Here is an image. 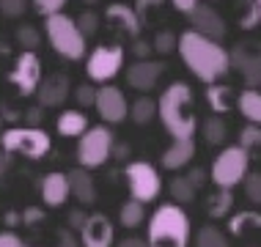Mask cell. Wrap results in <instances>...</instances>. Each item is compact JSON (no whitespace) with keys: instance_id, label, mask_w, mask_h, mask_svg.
Returning a JSON list of instances; mask_svg holds the SVG:
<instances>
[{"instance_id":"cell-7","label":"cell","mask_w":261,"mask_h":247,"mask_svg":"<svg viewBox=\"0 0 261 247\" xmlns=\"http://www.w3.org/2000/svg\"><path fill=\"white\" fill-rule=\"evenodd\" d=\"M113 148H116V140H113V132L108 126H91L86 135L77 143V159H80V168H99L110 159Z\"/></svg>"},{"instance_id":"cell-55","label":"cell","mask_w":261,"mask_h":247,"mask_svg":"<svg viewBox=\"0 0 261 247\" xmlns=\"http://www.w3.org/2000/svg\"><path fill=\"white\" fill-rule=\"evenodd\" d=\"M22 247H31V244H22Z\"/></svg>"},{"instance_id":"cell-2","label":"cell","mask_w":261,"mask_h":247,"mask_svg":"<svg viewBox=\"0 0 261 247\" xmlns=\"http://www.w3.org/2000/svg\"><path fill=\"white\" fill-rule=\"evenodd\" d=\"M157 107H160V121L173 140L195 138L198 118H195V113H193V88H190L185 80H176L162 91Z\"/></svg>"},{"instance_id":"cell-29","label":"cell","mask_w":261,"mask_h":247,"mask_svg":"<svg viewBox=\"0 0 261 247\" xmlns=\"http://www.w3.org/2000/svg\"><path fill=\"white\" fill-rule=\"evenodd\" d=\"M225 135H228V126H225L223 118H217V116H212L203 121V138H206V143L209 146H220Z\"/></svg>"},{"instance_id":"cell-10","label":"cell","mask_w":261,"mask_h":247,"mask_svg":"<svg viewBox=\"0 0 261 247\" xmlns=\"http://www.w3.org/2000/svg\"><path fill=\"white\" fill-rule=\"evenodd\" d=\"M231 63L242 74V80L248 83V88H256L261 83V44L258 41H239L231 49Z\"/></svg>"},{"instance_id":"cell-13","label":"cell","mask_w":261,"mask_h":247,"mask_svg":"<svg viewBox=\"0 0 261 247\" xmlns=\"http://www.w3.org/2000/svg\"><path fill=\"white\" fill-rule=\"evenodd\" d=\"M113 239H116V231L105 214H91L80 231L83 247H113Z\"/></svg>"},{"instance_id":"cell-11","label":"cell","mask_w":261,"mask_h":247,"mask_svg":"<svg viewBox=\"0 0 261 247\" xmlns=\"http://www.w3.org/2000/svg\"><path fill=\"white\" fill-rule=\"evenodd\" d=\"M9 80L19 88L22 96L36 94L41 88V61H39V55L36 52H22L17 58V63H14Z\"/></svg>"},{"instance_id":"cell-30","label":"cell","mask_w":261,"mask_h":247,"mask_svg":"<svg viewBox=\"0 0 261 247\" xmlns=\"http://www.w3.org/2000/svg\"><path fill=\"white\" fill-rule=\"evenodd\" d=\"M195 247H231V244L223 236V231H217L215 225H203L195 234Z\"/></svg>"},{"instance_id":"cell-44","label":"cell","mask_w":261,"mask_h":247,"mask_svg":"<svg viewBox=\"0 0 261 247\" xmlns=\"http://www.w3.org/2000/svg\"><path fill=\"white\" fill-rule=\"evenodd\" d=\"M55 247H80V244H77V239H74L72 231L63 228L61 234H58V244H55Z\"/></svg>"},{"instance_id":"cell-32","label":"cell","mask_w":261,"mask_h":247,"mask_svg":"<svg viewBox=\"0 0 261 247\" xmlns=\"http://www.w3.org/2000/svg\"><path fill=\"white\" fill-rule=\"evenodd\" d=\"M17 41L25 47V52H33L39 47V31L33 25H19L17 28Z\"/></svg>"},{"instance_id":"cell-33","label":"cell","mask_w":261,"mask_h":247,"mask_svg":"<svg viewBox=\"0 0 261 247\" xmlns=\"http://www.w3.org/2000/svg\"><path fill=\"white\" fill-rule=\"evenodd\" d=\"M242 184H245V195H248V201L261 206V173H248V179H245Z\"/></svg>"},{"instance_id":"cell-19","label":"cell","mask_w":261,"mask_h":247,"mask_svg":"<svg viewBox=\"0 0 261 247\" xmlns=\"http://www.w3.org/2000/svg\"><path fill=\"white\" fill-rule=\"evenodd\" d=\"M66 176H69V184H72V195L83 203V206H91V203L96 201V184H94V179H91V173L86 168H74V171L66 173Z\"/></svg>"},{"instance_id":"cell-36","label":"cell","mask_w":261,"mask_h":247,"mask_svg":"<svg viewBox=\"0 0 261 247\" xmlns=\"http://www.w3.org/2000/svg\"><path fill=\"white\" fill-rule=\"evenodd\" d=\"M77 25H80V31L86 33V39H88V36H94L96 28H99V17H96L94 11H83L80 19H77Z\"/></svg>"},{"instance_id":"cell-28","label":"cell","mask_w":261,"mask_h":247,"mask_svg":"<svg viewBox=\"0 0 261 247\" xmlns=\"http://www.w3.org/2000/svg\"><path fill=\"white\" fill-rule=\"evenodd\" d=\"M195 189L198 187H195L187 176H176V179H171V198L176 203H190L195 198Z\"/></svg>"},{"instance_id":"cell-45","label":"cell","mask_w":261,"mask_h":247,"mask_svg":"<svg viewBox=\"0 0 261 247\" xmlns=\"http://www.w3.org/2000/svg\"><path fill=\"white\" fill-rule=\"evenodd\" d=\"M86 220H88V217L83 214V211H72V214H69V225H72V228H77V231H83Z\"/></svg>"},{"instance_id":"cell-9","label":"cell","mask_w":261,"mask_h":247,"mask_svg":"<svg viewBox=\"0 0 261 247\" xmlns=\"http://www.w3.org/2000/svg\"><path fill=\"white\" fill-rule=\"evenodd\" d=\"M121 63H124L121 47H96L86 61V72L94 83H105L121 72Z\"/></svg>"},{"instance_id":"cell-27","label":"cell","mask_w":261,"mask_h":247,"mask_svg":"<svg viewBox=\"0 0 261 247\" xmlns=\"http://www.w3.org/2000/svg\"><path fill=\"white\" fill-rule=\"evenodd\" d=\"M231 88L228 86H209L206 88V102H209V107L215 110V113H225V110H231Z\"/></svg>"},{"instance_id":"cell-21","label":"cell","mask_w":261,"mask_h":247,"mask_svg":"<svg viewBox=\"0 0 261 247\" xmlns=\"http://www.w3.org/2000/svg\"><path fill=\"white\" fill-rule=\"evenodd\" d=\"M88 129H91V126H88L86 113H77V110L61 113V118H58V132H61L63 138H83Z\"/></svg>"},{"instance_id":"cell-38","label":"cell","mask_w":261,"mask_h":247,"mask_svg":"<svg viewBox=\"0 0 261 247\" xmlns=\"http://www.w3.org/2000/svg\"><path fill=\"white\" fill-rule=\"evenodd\" d=\"M0 11L6 17H22L28 11V0H0Z\"/></svg>"},{"instance_id":"cell-48","label":"cell","mask_w":261,"mask_h":247,"mask_svg":"<svg viewBox=\"0 0 261 247\" xmlns=\"http://www.w3.org/2000/svg\"><path fill=\"white\" fill-rule=\"evenodd\" d=\"M118 247H149V242H143V239H124V242H118Z\"/></svg>"},{"instance_id":"cell-22","label":"cell","mask_w":261,"mask_h":247,"mask_svg":"<svg viewBox=\"0 0 261 247\" xmlns=\"http://www.w3.org/2000/svg\"><path fill=\"white\" fill-rule=\"evenodd\" d=\"M239 110L250 124H261V94L256 88H248L239 94Z\"/></svg>"},{"instance_id":"cell-14","label":"cell","mask_w":261,"mask_h":247,"mask_svg":"<svg viewBox=\"0 0 261 247\" xmlns=\"http://www.w3.org/2000/svg\"><path fill=\"white\" fill-rule=\"evenodd\" d=\"M190 17V22H193V31L195 33H201V36H206L212 41H220L225 36V22H223V17L217 14L212 6H198L193 14H187Z\"/></svg>"},{"instance_id":"cell-50","label":"cell","mask_w":261,"mask_h":247,"mask_svg":"<svg viewBox=\"0 0 261 247\" xmlns=\"http://www.w3.org/2000/svg\"><path fill=\"white\" fill-rule=\"evenodd\" d=\"M6 171H9V154L0 151V179L6 176Z\"/></svg>"},{"instance_id":"cell-5","label":"cell","mask_w":261,"mask_h":247,"mask_svg":"<svg viewBox=\"0 0 261 247\" xmlns=\"http://www.w3.org/2000/svg\"><path fill=\"white\" fill-rule=\"evenodd\" d=\"M0 146L6 154H22L28 159H41L50 154L53 140L41 126H11L0 135Z\"/></svg>"},{"instance_id":"cell-47","label":"cell","mask_w":261,"mask_h":247,"mask_svg":"<svg viewBox=\"0 0 261 247\" xmlns=\"http://www.w3.org/2000/svg\"><path fill=\"white\" fill-rule=\"evenodd\" d=\"M149 52H151V44H146V41H135V55H138V58H146Z\"/></svg>"},{"instance_id":"cell-34","label":"cell","mask_w":261,"mask_h":247,"mask_svg":"<svg viewBox=\"0 0 261 247\" xmlns=\"http://www.w3.org/2000/svg\"><path fill=\"white\" fill-rule=\"evenodd\" d=\"M261 143V126L258 124H248L242 132H239V146L248 151V148H253V146H258Z\"/></svg>"},{"instance_id":"cell-6","label":"cell","mask_w":261,"mask_h":247,"mask_svg":"<svg viewBox=\"0 0 261 247\" xmlns=\"http://www.w3.org/2000/svg\"><path fill=\"white\" fill-rule=\"evenodd\" d=\"M248 165H250V157L242 146H228L217 154V159L212 162V181H215L220 189H231L237 187L239 181L248 179Z\"/></svg>"},{"instance_id":"cell-37","label":"cell","mask_w":261,"mask_h":247,"mask_svg":"<svg viewBox=\"0 0 261 247\" xmlns=\"http://www.w3.org/2000/svg\"><path fill=\"white\" fill-rule=\"evenodd\" d=\"M96 94H99V88L88 86V83H86V86H80V88L74 91L77 102H80L83 107H94V104H96Z\"/></svg>"},{"instance_id":"cell-17","label":"cell","mask_w":261,"mask_h":247,"mask_svg":"<svg viewBox=\"0 0 261 247\" xmlns=\"http://www.w3.org/2000/svg\"><path fill=\"white\" fill-rule=\"evenodd\" d=\"M66 96H69V80L63 74L47 77L39 88V102L44 104V107H58V104L66 102Z\"/></svg>"},{"instance_id":"cell-35","label":"cell","mask_w":261,"mask_h":247,"mask_svg":"<svg viewBox=\"0 0 261 247\" xmlns=\"http://www.w3.org/2000/svg\"><path fill=\"white\" fill-rule=\"evenodd\" d=\"M63 6H66V0H33V9L41 17H55V14H61Z\"/></svg>"},{"instance_id":"cell-53","label":"cell","mask_w":261,"mask_h":247,"mask_svg":"<svg viewBox=\"0 0 261 247\" xmlns=\"http://www.w3.org/2000/svg\"><path fill=\"white\" fill-rule=\"evenodd\" d=\"M86 3H96V0H86Z\"/></svg>"},{"instance_id":"cell-51","label":"cell","mask_w":261,"mask_h":247,"mask_svg":"<svg viewBox=\"0 0 261 247\" xmlns=\"http://www.w3.org/2000/svg\"><path fill=\"white\" fill-rule=\"evenodd\" d=\"M19 220H22V214H14V211H9V214H6V223H9V225L19 223Z\"/></svg>"},{"instance_id":"cell-3","label":"cell","mask_w":261,"mask_h":247,"mask_svg":"<svg viewBox=\"0 0 261 247\" xmlns=\"http://www.w3.org/2000/svg\"><path fill=\"white\" fill-rule=\"evenodd\" d=\"M149 247H190V217L179 203H162L151 214Z\"/></svg>"},{"instance_id":"cell-1","label":"cell","mask_w":261,"mask_h":247,"mask_svg":"<svg viewBox=\"0 0 261 247\" xmlns=\"http://www.w3.org/2000/svg\"><path fill=\"white\" fill-rule=\"evenodd\" d=\"M179 55L190 72L209 86H215V80H220L231 69V52L195 31H185L179 36Z\"/></svg>"},{"instance_id":"cell-4","label":"cell","mask_w":261,"mask_h":247,"mask_svg":"<svg viewBox=\"0 0 261 247\" xmlns=\"http://www.w3.org/2000/svg\"><path fill=\"white\" fill-rule=\"evenodd\" d=\"M47 39H50L53 49L66 61H80L86 55V33L80 31V25L66 14H55L47 17Z\"/></svg>"},{"instance_id":"cell-24","label":"cell","mask_w":261,"mask_h":247,"mask_svg":"<svg viewBox=\"0 0 261 247\" xmlns=\"http://www.w3.org/2000/svg\"><path fill=\"white\" fill-rule=\"evenodd\" d=\"M248 228H261V214L258 211H237L228 220V231L234 236H245Z\"/></svg>"},{"instance_id":"cell-46","label":"cell","mask_w":261,"mask_h":247,"mask_svg":"<svg viewBox=\"0 0 261 247\" xmlns=\"http://www.w3.org/2000/svg\"><path fill=\"white\" fill-rule=\"evenodd\" d=\"M28 126H36V124H41V118H44V110H39V107H31L28 110Z\"/></svg>"},{"instance_id":"cell-39","label":"cell","mask_w":261,"mask_h":247,"mask_svg":"<svg viewBox=\"0 0 261 247\" xmlns=\"http://www.w3.org/2000/svg\"><path fill=\"white\" fill-rule=\"evenodd\" d=\"M173 47H176V39H173L171 31L157 33V39H154V49H157V52H171Z\"/></svg>"},{"instance_id":"cell-15","label":"cell","mask_w":261,"mask_h":247,"mask_svg":"<svg viewBox=\"0 0 261 247\" xmlns=\"http://www.w3.org/2000/svg\"><path fill=\"white\" fill-rule=\"evenodd\" d=\"M162 72H165V63L160 61H138L132 63L129 69H126V83H129L135 91H151L154 86H157V80L162 77Z\"/></svg>"},{"instance_id":"cell-42","label":"cell","mask_w":261,"mask_h":247,"mask_svg":"<svg viewBox=\"0 0 261 247\" xmlns=\"http://www.w3.org/2000/svg\"><path fill=\"white\" fill-rule=\"evenodd\" d=\"M22 244L25 242L14 234V231H3V234H0V247H22Z\"/></svg>"},{"instance_id":"cell-8","label":"cell","mask_w":261,"mask_h":247,"mask_svg":"<svg viewBox=\"0 0 261 247\" xmlns=\"http://www.w3.org/2000/svg\"><path fill=\"white\" fill-rule=\"evenodd\" d=\"M124 176H126V184H129L132 198L140 201V203L154 201V198L160 195V189H162V179H160L157 168L149 165V162H143V159L129 162L126 171H124Z\"/></svg>"},{"instance_id":"cell-49","label":"cell","mask_w":261,"mask_h":247,"mask_svg":"<svg viewBox=\"0 0 261 247\" xmlns=\"http://www.w3.org/2000/svg\"><path fill=\"white\" fill-rule=\"evenodd\" d=\"M187 179H190V181H193V184H195V187H201V184H203V179H206V176H203V171H201V168H195V171H193V173H190V176H187Z\"/></svg>"},{"instance_id":"cell-25","label":"cell","mask_w":261,"mask_h":247,"mask_svg":"<svg viewBox=\"0 0 261 247\" xmlns=\"http://www.w3.org/2000/svg\"><path fill=\"white\" fill-rule=\"evenodd\" d=\"M231 206H234V195H231V189H217L215 195L209 198V217H215V220H220V217H225L231 211Z\"/></svg>"},{"instance_id":"cell-43","label":"cell","mask_w":261,"mask_h":247,"mask_svg":"<svg viewBox=\"0 0 261 247\" xmlns=\"http://www.w3.org/2000/svg\"><path fill=\"white\" fill-rule=\"evenodd\" d=\"M171 3H173V9H179L181 14H193L201 6V0H171Z\"/></svg>"},{"instance_id":"cell-31","label":"cell","mask_w":261,"mask_h":247,"mask_svg":"<svg viewBox=\"0 0 261 247\" xmlns=\"http://www.w3.org/2000/svg\"><path fill=\"white\" fill-rule=\"evenodd\" d=\"M242 19H239V25L245 28V31H250V28L258 25L261 19V11H258V0H242Z\"/></svg>"},{"instance_id":"cell-26","label":"cell","mask_w":261,"mask_h":247,"mask_svg":"<svg viewBox=\"0 0 261 247\" xmlns=\"http://www.w3.org/2000/svg\"><path fill=\"white\" fill-rule=\"evenodd\" d=\"M143 217H146V209H143L140 201H135V198L126 201L121 206V211H118V220H121L124 228H138V225L143 223Z\"/></svg>"},{"instance_id":"cell-20","label":"cell","mask_w":261,"mask_h":247,"mask_svg":"<svg viewBox=\"0 0 261 247\" xmlns=\"http://www.w3.org/2000/svg\"><path fill=\"white\" fill-rule=\"evenodd\" d=\"M108 17L110 19H116L118 28H121L124 33H129V36H138L140 33V17H138V11L135 9H129V6H124V3H110L108 6Z\"/></svg>"},{"instance_id":"cell-40","label":"cell","mask_w":261,"mask_h":247,"mask_svg":"<svg viewBox=\"0 0 261 247\" xmlns=\"http://www.w3.org/2000/svg\"><path fill=\"white\" fill-rule=\"evenodd\" d=\"M41 220H44V211L36 209V206H28V209L22 211V223H28V225H36V223H41Z\"/></svg>"},{"instance_id":"cell-52","label":"cell","mask_w":261,"mask_h":247,"mask_svg":"<svg viewBox=\"0 0 261 247\" xmlns=\"http://www.w3.org/2000/svg\"><path fill=\"white\" fill-rule=\"evenodd\" d=\"M0 55H6V47H0Z\"/></svg>"},{"instance_id":"cell-23","label":"cell","mask_w":261,"mask_h":247,"mask_svg":"<svg viewBox=\"0 0 261 247\" xmlns=\"http://www.w3.org/2000/svg\"><path fill=\"white\" fill-rule=\"evenodd\" d=\"M154 116H160V107H157V102H151L149 96H140L132 102V107H129V118L135 124H149Z\"/></svg>"},{"instance_id":"cell-12","label":"cell","mask_w":261,"mask_h":247,"mask_svg":"<svg viewBox=\"0 0 261 247\" xmlns=\"http://www.w3.org/2000/svg\"><path fill=\"white\" fill-rule=\"evenodd\" d=\"M96 113L105 118L108 124H121L126 116H129V107H126V99H124V91L116 88V86H105L99 88L96 94Z\"/></svg>"},{"instance_id":"cell-16","label":"cell","mask_w":261,"mask_h":247,"mask_svg":"<svg viewBox=\"0 0 261 247\" xmlns=\"http://www.w3.org/2000/svg\"><path fill=\"white\" fill-rule=\"evenodd\" d=\"M72 195V184H69L66 173H47L41 179V198L47 206H63Z\"/></svg>"},{"instance_id":"cell-54","label":"cell","mask_w":261,"mask_h":247,"mask_svg":"<svg viewBox=\"0 0 261 247\" xmlns=\"http://www.w3.org/2000/svg\"><path fill=\"white\" fill-rule=\"evenodd\" d=\"M258 11H261V0H258Z\"/></svg>"},{"instance_id":"cell-41","label":"cell","mask_w":261,"mask_h":247,"mask_svg":"<svg viewBox=\"0 0 261 247\" xmlns=\"http://www.w3.org/2000/svg\"><path fill=\"white\" fill-rule=\"evenodd\" d=\"M160 3H162V0H138V3H135V11H138V17H140V22H143L146 14H149L151 9H157Z\"/></svg>"},{"instance_id":"cell-18","label":"cell","mask_w":261,"mask_h":247,"mask_svg":"<svg viewBox=\"0 0 261 247\" xmlns=\"http://www.w3.org/2000/svg\"><path fill=\"white\" fill-rule=\"evenodd\" d=\"M195 154V138L190 140H173L171 146H168V151L162 154V168H168V171H179V168H185L190 159H193Z\"/></svg>"}]
</instances>
